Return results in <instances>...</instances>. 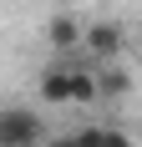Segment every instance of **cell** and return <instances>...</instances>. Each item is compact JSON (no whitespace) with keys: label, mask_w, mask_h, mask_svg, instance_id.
<instances>
[{"label":"cell","mask_w":142,"mask_h":147,"mask_svg":"<svg viewBox=\"0 0 142 147\" xmlns=\"http://www.w3.org/2000/svg\"><path fill=\"white\" fill-rule=\"evenodd\" d=\"M41 137H46L41 112H30L20 102L0 107V147H41Z\"/></svg>","instance_id":"6da1fadb"},{"label":"cell","mask_w":142,"mask_h":147,"mask_svg":"<svg viewBox=\"0 0 142 147\" xmlns=\"http://www.w3.org/2000/svg\"><path fill=\"white\" fill-rule=\"evenodd\" d=\"M122 46H127V36H122L117 20H91V26L81 30V56H91V66L122 61Z\"/></svg>","instance_id":"7a4b0ae2"},{"label":"cell","mask_w":142,"mask_h":147,"mask_svg":"<svg viewBox=\"0 0 142 147\" xmlns=\"http://www.w3.org/2000/svg\"><path fill=\"white\" fill-rule=\"evenodd\" d=\"M81 15H71V10H61V15H51L46 20V41H51V51L56 56H71V51H81Z\"/></svg>","instance_id":"3957f363"},{"label":"cell","mask_w":142,"mask_h":147,"mask_svg":"<svg viewBox=\"0 0 142 147\" xmlns=\"http://www.w3.org/2000/svg\"><path fill=\"white\" fill-rule=\"evenodd\" d=\"M36 96H41L46 107H71V76H66V61H51L41 71V81H36Z\"/></svg>","instance_id":"277c9868"},{"label":"cell","mask_w":142,"mask_h":147,"mask_svg":"<svg viewBox=\"0 0 142 147\" xmlns=\"http://www.w3.org/2000/svg\"><path fill=\"white\" fill-rule=\"evenodd\" d=\"M132 91V76L122 71V61H112V66H97V102H122Z\"/></svg>","instance_id":"5b68a950"},{"label":"cell","mask_w":142,"mask_h":147,"mask_svg":"<svg viewBox=\"0 0 142 147\" xmlns=\"http://www.w3.org/2000/svg\"><path fill=\"white\" fill-rule=\"evenodd\" d=\"M71 137H76V147H132V137L122 127H81Z\"/></svg>","instance_id":"8992f818"},{"label":"cell","mask_w":142,"mask_h":147,"mask_svg":"<svg viewBox=\"0 0 142 147\" xmlns=\"http://www.w3.org/2000/svg\"><path fill=\"white\" fill-rule=\"evenodd\" d=\"M46 147H76V137H51Z\"/></svg>","instance_id":"52a82bcc"}]
</instances>
